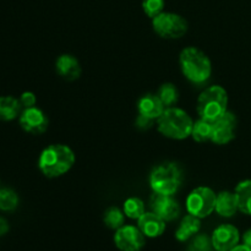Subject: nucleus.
<instances>
[{
    "mask_svg": "<svg viewBox=\"0 0 251 251\" xmlns=\"http://www.w3.org/2000/svg\"><path fill=\"white\" fill-rule=\"evenodd\" d=\"M123 211L130 220H139L145 213V203L139 198H129L124 202Z\"/></svg>",
    "mask_w": 251,
    "mask_h": 251,
    "instance_id": "nucleus-23",
    "label": "nucleus"
},
{
    "mask_svg": "<svg viewBox=\"0 0 251 251\" xmlns=\"http://www.w3.org/2000/svg\"><path fill=\"white\" fill-rule=\"evenodd\" d=\"M237 196L238 207L244 215L251 216V180H243L237 185L234 190Z\"/></svg>",
    "mask_w": 251,
    "mask_h": 251,
    "instance_id": "nucleus-19",
    "label": "nucleus"
},
{
    "mask_svg": "<svg viewBox=\"0 0 251 251\" xmlns=\"http://www.w3.org/2000/svg\"><path fill=\"white\" fill-rule=\"evenodd\" d=\"M19 123L25 131L32 135L43 134L49 126V119L46 113L37 107L22 110L19 117Z\"/></svg>",
    "mask_w": 251,
    "mask_h": 251,
    "instance_id": "nucleus-9",
    "label": "nucleus"
},
{
    "mask_svg": "<svg viewBox=\"0 0 251 251\" xmlns=\"http://www.w3.org/2000/svg\"><path fill=\"white\" fill-rule=\"evenodd\" d=\"M9 223H7V221L5 220V218L0 217V237H2V235L6 234L7 232H9Z\"/></svg>",
    "mask_w": 251,
    "mask_h": 251,
    "instance_id": "nucleus-29",
    "label": "nucleus"
},
{
    "mask_svg": "<svg viewBox=\"0 0 251 251\" xmlns=\"http://www.w3.org/2000/svg\"><path fill=\"white\" fill-rule=\"evenodd\" d=\"M75 153L66 145L54 144L42 151L38 159V168L47 178H58L73 168Z\"/></svg>",
    "mask_w": 251,
    "mask_h": 251,
    "instance_id": "nucleus-1",
    "label": "nucleus"
},
{
    "mask_svg": "<svg viewBox=\"0 0 251 251\" xmlns=\"http://www.w3.org/2000/svg\"><path fill=\"white\" fill-rule=\"evenodd\" d=\"M212 249L213 245L211 242V238H208L205 234H196V237L191 240L188 251H212Z\"/></svg>",
    "mask_w": 251,
    "mask_h": 251,
    "instance_id": "nucleus-26",
    "label": "nucleus"
},
{
    "mask_svg": "<svg viewBox=\"0 0 251 251\" xmlns=\"http://www.w3.org/2000/svg\"><path fill=\"white\" fill-rule=\"evenodd\" d=\"M213 134V123L207 120L199 119L198 122H194L193 130H191V137L196 142H208L212 141Z\"/></svg>",
    "mask_w": 251,
    "mask_h": 251,
    "instance_id": "nucleus-20",
    "label": "nucleus"
},
{
    "mask_svg": "<svg viewBox=\"0 0 251 251\" xmlns=\"http://www.w3.org/2000/svg\"><path fill=\"white\" fill-rule=\"evenodd\" d=\"M157 96H158V98L161 100V102L163 103L166 108L174 107L179 100L178 88H176V85L169 82L163 83V85L159 87Z\"/></svg>",
    "mask_w": 251,
    "mask_h": 251,
    "instance_id": "nucleus-21",
    "label": "nucleus"
},
{
    "mask_svg": "<svg viewBox=\"0 0 251 251\" xmlns=\"http://www.w3.org/2000/svg\"><path fill=\"white\" fill-rule=\"evenodd\" d=\"M201 228V221L200 218L195 217L193 215H186L185 217L181 220L180 225H179L178 229L176 232V238L179 242H188L190 238L198 234L200 232Z\"/></svg>",
    "mask_w": 251,
    "mask_h": 251,
    "instance_id": "nucleus-17",
    "label": "nucleus"
},
{
    "mask_svg": "<svg viewBox=\"0 0 251 251\" xmlns=\"http://www.w3.org/2000/svg\"><path fill=\"white\" fill-rule=\"evenodd\" d=\"M243 244L251 249V229H248L243 235Z\"/></svg>",
    "mask_w": 251,
    "mask_h": 251,
    "instance_id": "nucleus-30",
    "label": "nucleus"
},
{
    "mask_svg": "<svg viewBox=\"0 0 251 251\" xmlns=\"http://www.w3.org/2000/svg\"><path fill=\"white\" fill-rule=\"evenodd\" d=\"M215 211L221 217H233L237 213V211H239L235 194L230 193V191H222V193L218 194Z\"/></svg>",
    "mask_w": 251,
    "mask_h": 251,
    "instance_id": "nucleus-16",
    "label": "nucleus"
},
{
    "mask_svg": "<svg viewBox=\"0 0 251 251\" xmlns=\"http://www.w3.org/2000/svg\"><path fill=\"white\" fill-rule=\"evenodd\" d=\"M153 123L154 119H151V118L139 114L136 118V122H135V125H136L137 129L140 130H149L153 126Z\"/></svg>",
    "mask_w": 251,
    "mask_h": 251,
    "instance_id": "nucleus-28",
    "label": "nucleus"
},
{
    "mask_svg": "<svg viewBox=\"0 0 251 251\" xmlns=\"http://www.w3.org/2000/svg\"><path fill=\"white\" fill-rule=\"evenodd\" d=\"M114 243L120 251H141L145 247V235L139 227L124 225L115 232Z\"/></svg>",
    "mask_w": 251,
    "mask_h": 251,
    "instance_id": "nucleus-8",
    "label": "nucleus"
},
{
    "mask_svg": "<svg viewBox=\"0 0 251 251\" xmlns=\"http://www.w3.org/2000/svg\"><path fill=\"white\" fill-rule=\"evenodd\" d=\"M179 64L183 75L194 85H203L212 74L210 58L196 47H186L179 55Z\"/></svg>",
    "mask_w": 251,
    "mask_h": 251,
    "instance_id": "nucleus-2",
    "label": "nucleus"
},
{
    "mask_svg": "<svg viewBox=\"0 0 251 251\" xmlns=\"http://www.w3.org/2000/svg\"><path fill=\"white\" fill-rule=\"evenodd\" d=\"M19 206V196L12 189H0V210L5 212L16 210Z\"/></svg>",
    "mask_w": 251,
    "mask_h": 251,
    "instance_id": "nucleus-24",
    "label": "nucleus"
},
{
    "mask_svg": "<svg viewBox=\"0 0 251 251\" xmlns=\"http://www.w3.org/2000/svg\"><path fill=\"white\" fill-rule=\"evenodd\" d=\"M238 120L232 112L227 110L221 118L213 122L212 142L216 145H227L235 137Z\"/></svg>",
    "mask_w": 251,
    "mask_h": 251,
    "instance_id": "nucleus-11",
    "label": "nucleus"
},
{
    "mask_svg": "<svg viewBox=\"0 0 251 251\" xmlns=\"http://www.w3.org/2000/svg\"><path fill=\"white\" fill-rule=\"evenodd\" d=\"M164 0H142V10L149 17L153 19L157 15L163 12Z\"/></svg>",
    "mask_w": 251,
    "mask_h": 251,
    "instance_id": "nucleus-25",
    "label": "nucleus"
},
{
    "mask_svg": "<svg viewBox=\"0 0 251 251\" xmlns=\"http://www.w3.org/2000/svg\"><path fill=\"white\" fill-rule=\"evenodd\" d=\"M20 103H21L22 108L26 109V108H32V107H36V103H37V98L36 95L33 92H29V91H26V92L22 93L19 98Z\"/></svg>",
    "mask_w": 251,
    "mask_h": 251,
    "instance_id": "nucleus-27",
    "label": "nucleus"
},
{
    "mask_svg": "<svg viewBox=\"0 0 251 251\" xmlns=\"http://www.w3.org/2000/svg\"><path fill=\"white\" fill-rule=\"evenodd\" d=\"M183 183V172L180 167L172 162L154 167L150 174V185L153 193L162 195H174Z\"/></svg>",
    "mask_w": 251,
    "mask_h": 251,
    "instance_id": "nucleus-5",
    "label": "nucleus"
},
{
    "mask_svg": "<svg viewBox=\"0 0 251 251\" xmlns=\"http://www.w3.org/2000/svg\"><path fill=\"white\" fill-rule=\"evenodd\" d=\"M228 108V93L222 86L213 85L205 88L198 98V114L201 119L216 122Z\"/></svg>",
    "mask_w": 251,
    "mask_h": 251,
    "instance_id": "nucleus-4",
    "label": "nucleus"
},
{
    "mask_svg": "<svg viewBox=\"0 0 251 251\" xmlns=\"http://www.w3.org/2000/svg\"><path fill=\"white\" fill-rule=\"evenodd\" d=\"M230 251H251V249H250V248H248L247 245H244V244H242V245L238 244L237 247L234 248V249H232Z\"/></svg>",
    "mask_w": 251,
    "mask_h": 251,
    "instance_id": "nucleus-31",
    "label": "nucleus"
},
{
    "mask_svg": "<svg viewBox=\"0 0 251 251\" xmlns=\"http://www.w3.org/2000/svg\"><path fill=\"white\" fill-rule=\"evenodd\" d=\"M137 227L147 238L161 237L166 230V221L162 220L156 213L145 212L137 220Z\"/></svg>",
    "mask_w": 251,
    "mask_h": 251,
    "instance_id": "nucleus-13",
    "label": "nucleus"
},
{
    "mask_svg": "<svg viewBox=\"0 0 251 251\" xmlns=\"http://www.w3.org/2000/svg\"><path fill=\"white\" fill-rule=\"evenodd\" d=\"M22 112V105L17 98L12 96H1L0 97V120L11 122L20 117Z\"/></svg>",
    "mask_w": 251,
    "mask_h": 251,
    "instance_id": "nucleus-18",
    "label": "nucleus"
},
{
    "mask_svg": "<svg viewBox=\"0 0 251 251\" xmlns=\"http://www.w3.org/2000/svg\"><path fill=\"white\" fill-rule=\"evenodd\" d=\"M103 222L110 229H119L124 226L125 222V213L124 211H122L120 208L115 207V206H112V207L108 208L104 212V216H103Z\"/></svg>",
    "mask_w": 251,
    "mask_h": 251,
    "instance_id": "nucleus-22",
    "label": "nucleus"
},
{
    "mask_svg": "<svg viewBox=\"0 0 251 251\" xmlns=\"http://www.w3.org/2000/svg\"><path fill=\"white\" fill-rule=\"evenodd\" d=\"M153 31L166 39L181 38L188 32V21L176 12H161L152 19Z\"/></svg>",
    "mask_w": 251,
    "mask_h": 251,
    "instance_id": "nucleus-6",
    "label": "nucleus"
},
{
    "mask_svg": "<svg viewBox=\"0 0 251 251\" xmlns=\"http://www.w3.org/2000/svg\"><path fill=\"white\" fill-rule=\"evenodd\" d=\"M240 234L237 227L222 225L216 228L211 237L213 249L216 251H230L239 244Z\"/></svg>",
    "mask_w": 251,
    "mask_h": 251,
    "instance_id": "nucleus-12",
    "label": "nucleus"
},
{
    "mask_svg": "<svg viewBox=\"0 0 251 251\" xmlns=\"http://www.w3.org/2000/svg\"><path fill=\"white\" fill-rule=\"evenodd\" d=\"M217 194L207 186H199L194 189L186 198L188 213L198 218H206L216 210Z\"/></svg>",
    "mask_w": 251,
    "mask_h": 251,
    "instance_id": "nucleus-7",
    "label": "nucleus"
},
{
    "mask_svg": "<svg viewBox=\"0 0 251 251\" xmlns=\"http://www.w3.org/2000/svg\"><path fill=\"white\" fill-rule=\"evenodd\" d=\"M166 107L157 95H145L137 102L139 114L157 120L164 112Z\"/></svg>",
    "mask_w": 251,
    "mask_h": 251,
    "instance_id": "nucleus-15",
    "label": "nucleus"
},
{
    "mask_svg": "<svg viewBox=\"0 0 251 251\" xmlns=\"http://www.w3.org/2000/svg\"><path fill=\"white\" fill-rule=\"evenodd\" d=\"M194 120L185 110L176 107L166 108L157 119V127L163 136L172 140H184L191 136Z\"/></svg>",
    "mask_w": 251,
    "mask_h": 251,
    "instance_id": "nucleus-3",
    "label": "nucleus"
},
{
    "mask_svg": "<svg viewBox=\"0 0 251 251\" xmlns=\"http://www.w3.org/2000/svg\"><path fill=\"white\" fill-rule=\"evenodd\" d=\"M55 69L58 75L66 81H75L81 76L80 61L71 54H63L56 59Z\"/></svg>",
    "mask_w": 251,
    "mask_h": 251,
    "instance_id": "nucleus-14",
    "label": "nucleus"
},
{
    "mask_svg": "<svg viewBox=\"0 0 251 251\" xmlns=\"http://www.w3.org/2000/svg\"><path fill=\"white\" fill-rule=\"evenodd\" d=\"M150 207L153 213L166 222H171L180 215V206L173 195H162L153 193L150 199Z\"/></svg>",
    "mask_w": 251,
    "mask_h": 251,
    "instance_id": "nucleus-10",
    "label": "nucleus"
}]
</instances>
